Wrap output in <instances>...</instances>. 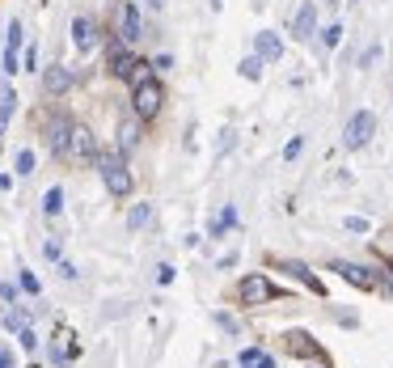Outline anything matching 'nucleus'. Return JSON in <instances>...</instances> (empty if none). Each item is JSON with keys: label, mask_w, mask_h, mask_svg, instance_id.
<instances>
[{"label": "nucleus", "mask_w": 393, "mask_h": 368, "mask_svg": "<svg viewBox=\"0 0 393 368\" xmlns=\"http://www.w3.org/2000/svg\"><path fill=\"white\" fill-rule=\"evenodd\" d=\"M97 174H102V182H106V191L114 195V199H127L131 195V170H127V161H123V153L119 148H97Z\"/></svg>", "instance_id": "obj_1"}, {"label": "nucleus", "mask_w": 393, "mask_h": 368, "mask_svg": "<svg viewBox=\"0 0 393 368\" xmlns=\"http://www.w3.org/2000/svg\"><path fill=\"white\" fill-rule=\"evenodd\" d=\"M161 102H165V89H161L157 76H140V81L131 85V110H135V119H144V123L157 119Z\"/></svg>", "instance_id": "obj_2"}, {"label": "nucleus", "mask_w": 393, "mask_h": 368, "mask_svg": "<svg viewBox=\"0 0 393 368\" xmlns=\"http://www.w3.org/2000/svg\"><path fill=\"white\" fill-rule=\"evenodd\" d=\"M106 68H110V76H119V81H131V76L140 81V72H144L148 64H144V59H135V55H131V47L114 38V42L106 47Z\"/></svg>", "instance_id": "obj_3"}, {"label": "nucleus", "mask_w": 393, "mask_h": 368, "mask_svg": "<svg viewBox=\"0 0 393 368\" xmlns=\"http://www.w3.org/2000/svg\"><path fill=\"white\" fill-rule=\"evenodd\" d=\"M68 161H76V165L97 161V136L85 123H72V131H68Z\"/></svg>", "instance_id": "obj_4"}, {"label": "nucleus", "mask_w": 393, "mask_h": 368, "mask_svg": "<svg viewBox=\"0 0 393 368\" xmlns=\"http://www.w3.org/2000/svg\"><path fill=\"white\" fill-rule=\"evenodd\" d=\"M373 136H377V114H373V110H356V114L347 119V127H343V144H347V148H364Z\"/></svg>", "instance_id": "obj_5"}, {"label": "nucleus", "mask_w": 393, "mask_h": 368, "mask_svg": "<svg viewBox=\"0 0 393 368\" xmlns=\"http://www.w3.org/2000/svg\"><path fill=\"white\" fill-rule=\"evenodd\" d=\"M279 297V288L267 280V275H246L241 280V305H267V301H275Z\"/></svg>", "instance_id": "obj_6"}, {"label": "nucleus", "mask_w": 393, "mask_h": 368, "mask_svg": "<svg viewBox=\"0 0 393 368\" xmlns=\"http://www.w3.org/2000/svg\"><path fill=\"white\" fill-rule=\"evenodd\" d=\"M21 34H25V30H21V21L13 17V21H8V38H4V55H0V59H4V76L21 72V47H25Z\"/></svg>", "instance_id": "obj_7"}, {"label": "nucleus", "mask_w": 393, "mask_h": 368, "mask_svg": "<svg viewBox=\"0 0 393 368\" xmlns=\"http://www.w3.org/2000/svg\"><path fill=\"white\" fill-rule=\"evenodd\" d=\"M334 271H339V275H343L347 284H356L360 292H373V288L381 284L373 267H360V263H347V259H339V263H334Z\"/></svg>", "instance_id": "obj_8"}, {"label": "nucleus", "mask_w": 393, "mask_h": 368, "mask_svg": "<svg viewBox=\"0 0 393 368\" xmlns=\"http://www.w3.org/2000/svg\"><path fill=\"white\" fill-rule=\"evenodd\" d=\"M72 42H76L80 55L93 51V42H97V21H93L89 13H76V17H72Z\"/></svg>", "instance_id": "obj_9"}, {"label": "nucleus", "mask_w": 393, "mask_h": 368, "mask_svg": "<svg viewBox=\"0 0 393 368\" xmlns=\"http://www.w3.org/2000/svg\"><path fill=\"white\" fill-rule=\"evenodd\" d=\"M144 38V21H140V8L135 4H123V13H119V42H140Z\"/></svg>", "instance_id": "obj_10"}, {"label": "nucleus", "mask_w": 393, "mask_h": 368, "mask_svg": "<svg viewBox=\"0 0 393 368\" xmlns=\"http://www.w3.org/2000/svg\"><path fill=\"white\" fill-rule=\"evenodd\" d=\"M313 30H318V8H313V0H305V4L296 8V17H292V34H296L301 42H309Z\"/></svg>", "instance_id": "obj_11"}, {"label": "nucleus", "mask_w": 393, "mask_h": 368, "mask_svg": "<svg viewBox=\"0 0 393 368\" xmlns=\"http://www.w3.org/2000/svg\"><path fill=\"white\" fill-rule=\"evenodd\" d=\"M254 55H258L262 64H275V59H284V38H279L275 30H262V34H258V42H254Z\"/></svg>", "instance_id": "obj_12"}, {"label": "nucleus", "mask_w": 393, "mask_h": 368, "mask_svg": "<svg viewBox=\"0 0 393 368\" xmlns=\"http://www.w3.org/2000/svg\"><path fill=\"white\" fill-rule=\"evenodd\" d=\"M288 352H292V356H305V360H322V364H326V352H322V348H318L305 331H292V335H288Z\"/></svg>", "instance_id": "obj_13"}, {"label": "nucleus", "mask_w": 393, "mask_h": 368, "mask_svg": "<svg viewBox=\"0 0 393 368\" xmlns=\"http://www.w3.org/2000/svg\"><path fill=\"white\" fill-rule=\"evenodd\" d=\"M42 89L55 97V93H64V89H72V72L64 68V64H51L47 72H42Z\"/></svg>", "instance_id": "obj_14"}, {"label": "nucleus", "mask_w": 393, "mask_h": 368, "mask_svg": "<svg viewBox=\"0 0 393 368\" xmlns=\"http://www.w3.org/2000/svg\"><path fill=\"white\" fill-rule=\"evenodd\" d=\"M279 271H288L292 280H301V284H305V288H313L318 297L326 292V288H322V280H318V275H313V271H309L305 263H292V259H284V263H279Z\"/></svg>", "instance_id": "obj_15"}, {"label": "nucleus", "mask_w": 393, "mask_h": 368, "mask_svg": "<svg viewBox=\"0 0 393 368\" xmlns=\"http://www.w3.org/2000/svg\"><path fill=\"white\" fill-rule=\"evenodd\" d=\"M68 131H72L68 119H51V153L55 157H68Z\"/></svg>", "instance_id": "obj_16"}, {"label": "nucleus", "mask_w": 393, "mask_h": 368, "mask_svg": "<svg viewBox=\"0 0 393 368\" xmlns=\"http://www.w3.org/2000/svg\"><path fill=\"white\" fill-rule=\"evenodd\" d=\"M237 364H241V368H275V360H271L262 348H246V352L237 356Z\"/></svg>", "instance_id": "obj_17"}, {"label": "nucleus", "mask_w": 393, "mask_h": 368, "mask_svg": "<svg viewBox=\"0 0 393 368\" xmlns=\"http://www.w3.org/2000/svg\"><path fill=\"white\" fill-rule=\"evenodd\" d=\"M148 220H152V203H135V208L127 212V225H131V229H144Z\"/></svg>", "instance_id": "obj_18"}, {"label": "nucleus", "mask_w": 393, "mask_h": 368, "mask_svg": "<svg viewBox=\"0 0 393 368\" xmlns=\"http://www.w3.org/2000/svg\"><path fill=\"white\" fill-rule=\"evenodd\" d=\"M233 225H237V208H224V212L212 220V237H220V233H224V229H233Z\"/></svg>", "instance_id": "obj_19"}, {"label": "nucleus", "mask_w": 393, "mask_h": 368, "mask_svg": "<svg viewBox=\"0 0 393 368\" xmlns=\"http://www.w3.org/2000/svg\"><path fill=\"white\" fill-rule=\"evenodd\" d=\"M140 144V127L135 123H123L119 127V148H135Z\"/></svg>", "instance_id": "obj_20"}, {"label": "nucleus", "mask_w": 393, "mask_h": 368, "mask_svg": "<svg viewBox=\"0 0 393 368\" xmlns=\"http://www.w3.org/2000/svg\"><path fill=\"white\" fill-rule=\"evenodd\" d=\"M59 208H64V191H59V186H51V191H47V199H42V212H47V216H59Z\"/></svg>", "instance_id": "obj_21"}, {"label": "nucleus", "mask_w": 393, "mask_h": 368, "mask_svg": "<svg viewBox=\"0 0 393 368\" xmlns=\"http://www.w3.org/2000/svg\"><path fill=\"white\" fill-rule=\"evenodd\" d=\"M21 72H38V47H21Z\"/></svg>", "instance_id": "obj_22"}, {"label": "nucleus", "mask_w": 393, "mask_h": 368, "mask_svg": "<svg viewBox=\"0 0 393 368\" xmlns=\"http://www.w3.org/2000/svg\"><path fill=\"white\" fill-rule=\"evenodd\" d=\"M241 76H246V81H258V76H262V59H258V55L241 59Z\"/></svg>", "instance_id": "obj_23"}, {"label": "nucleus", "mask_w": 393, "mask_h": 368, "mask_svg": "<svg viewBox=\"0 0 393 368\" xmlns=\"http://www.w3.org/2000/svg\"><path fill=\"white\" fill-rule=\"evenodd\" d=\"M17 174H21V178H30V174H34V153H30V148H21V153H17Z\"/></svg>", "instance_id": "obj_24"}, {"label": "nucleus", "mask_w": 393, "mask_h": 368, "mask_svg": "<svg viewBox=\"0 0 393 368\" xmlns=\"http://www.w3.org/2000/svg\"><path fill=\"white\" fill-rule=\"evenodd\" d=\"M339 38H343V25H339V21L322 30V42H326V47H339Z\"/></svg>", "instance_id": "obj_25"}, {"label": "nucleus", "mask_w": 393, "mask_h": 368, "mask_svg": "<svg viewBox=\"0 0 393 368\" xmlns=\"http://www.w3.org/2000/svg\"><path fill=\"white\" fill-rule=\"evenodd\" d=\"M216 326H220V331H229V335H237V331H241V326H237V318H229V314H216Z\"/></svg>", "instance_id": "obj_26"}, {"label": "nucleus", "mask_w": 393, "mask_h": 368, "mask_svg": "<svg viewBox=\"0 0 393 368\" xmlns=\"http://www.w3.org/2000/svg\"><path fill=\"white\" fill-rule=\"evenodd\" d=\"M17 339H21V348H25V352H34V348H38V335H34L30 326H21V335H17Z\"/></svg>", "instance_id": "obj_27"}, {"label": "nucleus", "mask_w": 393, "mask_h": 368, "mask_svg": "<svg viewBox=\"0 0 393 368\" xmlns=\"http://www.w3.org/2000/svg\"><path fill=\"white\" fill-rule=\"evenodd\" d=\"M301 148H305V140L296 136V140H288V148H284V157H288V161H296V157H301Z\"/></svg>", "instance_id": "obj_28"}, {"label": "nucleus", "mask_w": 393, "mask_h": 368, "mask_svg": "<svg viewBox=\"0 0 393 368\" xmlns=\"http://www.w3.org/2000/svg\"><path fill=\"white\" fill-rule=\"evenodd\" d=\"M347 229H351V233H368V220H364V216H347Z\"/></svg>", "instance_id": "obj_29"}, {"label": "nucleus", "mask_w": 393, "mask_h": 368, "mask_svg": "<svg viewBox=\"0 0 393 368\" xmlns=\"http://www.w3.org/2000/svg\"><path fill=\"white\" fill-rule=\"evenodd\" d=\"M21 288H25V292H30V297H38V280H34V275H30V271H21Z\"/></svg>", "instance_id": "obj_30"}, {"label": "nucleus", "mask_w": 393, "mask_h": 368, "mask_svg": "<svg viewBox=\"0 0 393 368\" xmlns=\"http://www.w3.org/2000/svg\"><path fill=\"white\" fill-rule=\"evenodd\" d=\"M377 280L389 288V297H393V267H377Z\"/></svg>", "instance_id": "obj_31"}, {"label": "nucleus", "mask_w": 393, "mask_h": 368, "mask_svg": "<svg viewBox=\"0 0 393 368\" xmlns=\"http://www.w3.org/2000/svg\"><path fill=\"white\" fill-rule=\"evenodd\" d=\"M377 55H381V47H368V51H364V59H360V64H364V68H368V64H377Z\"/></svg>", "instance_id": "obj_32"}, {"label": "nucleus", "mask_w": 393, "mask_h": 368, "mask_svg": "<svg viewBox=\"0 0 393 368\" xmlns=\"http://www.w3.org/2000/svg\"><path fill=\"white\" fill-rule=\"evenodd\" d=\"M157 284H174V267H161L157 271Z\"/></svg>", "instance_id": "obj_33"}, {"label": "nucleus", "mask_w": 393, "mask_h": 368, "mask_svg": "<svg viewBox=\"0 0 393 368\" xmlns=\"http://www.w3.org/2000/svg\"><path fill=\"white\" fill-rule=\"evenodd\" d=\"M0 368H13V356H8L4 348H0Z\"/></svg>", "instance_id": "obj_34"}, {"label": "nucleus", "mask_w": 393, "mask_h": 368, "mask_svg": "<svg viewBox=\"0 0 393 368\" xmlns=\"http://www.w3.org/2000/svg\"><path fill=\"white\" fill-rule=\"evenodd\" d=\"M144 4H148V8H165V0H144Z\"/></svg>", "instance_id": "obj_35"}, {"label": "nucleus", "mask_w": 393, "mask_h": 368, "mask_svg": "<svg viewBox=\"0 0 393 368\" xmlns=\"http://www.w3.org/2000/svg\"><path fill=\"white\" fill-rule=\"evenodd\" d=\"M0 191H8V178H4V174H0Z\"/></svg>", "instance_id": "obj_36"}]
</instances>
